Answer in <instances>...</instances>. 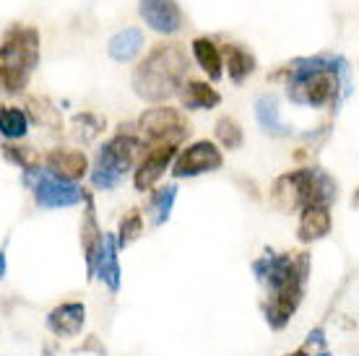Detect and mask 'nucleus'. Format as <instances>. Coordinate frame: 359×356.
Segmentation results:
<instances>
[{"label":"nucleus","instance_id":"obj_18","mask_svg":"<svg viewBox=\"0 0 359 356\" xmlns=\"http://www.w3.org/2000/svg\"><path fill=\"white\" fill-rule=\"evenodd\" d=\"M193 55H196L198 65L206 71L208 78L222 81V76H224V60H222L219 47H216L208 36H198L196 42H193Z\"/></svg>","mask_w":359,"mask_h":356},{"label":"nucleus","instance_id":"obj_13","mask_svg":"<svg viewBox=\"0 0 359 356\" xmlns=\"http://www.w3.org/2000/svg\"><path fill=\"white\" fill-rule=\"evenodd\" d=\"M83 320H86V307L81 302H65L60 307H55L47 317V325L55 336H63V338H71V336H79L83 328Z\"/></svg>","mask_w":359,"mask_h":356},{"label":"nucleus","instance_id":"obj_28","mask_svg":"<svg viewBox=\"0 0 359 356\" xmlns=\"http://www.w3.org/2000/svg\"><path fill=\"white\" fill-rule=\"evenodd\" d=\"M6 276V252L0 249V278Z\"/></svg>","mask_w":359,"mask_h":356},{"label":"nucleus","instance_id":"obj_23","mask_svg":"<svg viewBox=\"0 0 359 356\" xmlns=\"http://www.w3.org/2000/svg\"><path fill=\"white\" fill-rule=\"evenodd\" d=\"M144 234V216L138 208H130L128 216H123V221H120V234H117V247H128L130 242H135L138 237Z\"/></svg>","mask_w":359,"mask_h":356},{"label":"nucleus","instance_id":"obj_2","mask_svg":"<svg viewBox=\"0 0 359 356\" xmlns=\"http://www.w3.org/2000/svg\"><path fill=\"white\" fill-rule=\"evenodd\" d=\"M271 198L281 211H297L307 205H331L336 198L333 179L318 170H297L273 182Z\"/></svg>","mask_w":359,"mask_h":356},{"label":"nucleus","instance_id":"obj_25","mask_svg":"<svg viewBox=\"0 0 359 356\" xmlns=\"http://www.w3.org/2000/svg\"><path fill=\"white\" fill-rule=\"evenodd\" d=\"M3 151H6V156H8L11 161H16L21 170L27 172H34L39 170V153L34 151V149H29V146H3Z\"/></svg>","mask_w":359,"mask_h":356},{"label":"nucleus","instance_id":"obj_29","mask_svg":"<svg viewBox=\"0 0 359 356\" xmlns=\"http://www.w3.org/2000/svg\"><path fill=\"white\" fill-rule=\"evenodd\" d=\"M289 356H310V354H307L305 348H299V351H294V354H289Z\"/></svg>","mask_w":359,"mask_h":356},{"label":"nucleus","instance_id":"obj_27","mask_svg":"<svg viewBox=\"0 0 359 356\" xmlns=\"http://www.w3.org/2000/svg\"><path fill=\"white\" fill-rule=\"evenodd\" d=\"M24 89V83H18L16 78H13V73L6 68V65H0V91H21Z\"/></svg>","mask_w":359,"mask_h":356},{"label":"nucleus","instance_id":"obj_7","mask_svg":"<svg viewBox=\"0 0 359 356\" xmlns=\"http://www.w3.org/2000/svg\"><path fill=\"white\" fill-rule=\"evenodd\" d=\"M222 161H224V156L216 149V143L196 141L177 156L175 167H172V174L175 177H196V174H203V172L219 170Z\"/></svg>","mask_w":359,"mask_h":356},{"label":"nucleus","instance_id":"obj_9","mask_svg":"<svg viewBox=\"0 0 359 356\" xmlns=\"http://www.w3.org/2000/svg\"><path fill=\"white\" fill-rule=\"evenodd\" d=\"M175 153H177V146L175 143H154L151 149L146 151V156L141 159V164H138V170H135V190H149V187H154L156 182H159V177H162L164 172H167V167H170V161L175 159Z\"/></svg>","mask_w":359,"mask_h":356},{"label":"nucleus","instance_id":"obj_30","mask_svg":"<svg viewBox=\"0 0 359 356\" xmlns=\"http://www.w3.org/2000/svg\"><path fill=\"white\" fill-rule=\"evenodd\" d=\"M318 356H331V354H328V351H323V354H318Z\"/></svg>","mask_w":359,"mask_h":356},{"label":"nucleus","instance_id":"obj_10","mask_svg":"<svg viewBox=\"0 0 359 356\" xmlns=\"http://www.w3.org/2000/svg\"><path fill=\"white\" fill-rule=\"evenodd\" d=\"M138 11L146 24L159 34H175L182 29V11L177 0H141Z\"/></svg>","mask_w":359,"mask_h":356},{"label":"nucleus","instance_id":"obj_19","mask_svg":"<svg viewBox=\"0 0 359 356\" xmlns=\"http://www.w3.org/2000/svg\"><path fill=\"white\" fill-rule=\"evenodd\" d=\"M252 71H255V57L243 47L229 45V50H226V73H229V78L234 83H243Z\"/></svg>","mask_w":359,"mask_h":356},{"label":"nucleus","instance_id":"obj_5","mask_svg":"<svg viewBox=\"0 0 359 356\" xmlns=\"http://www.w3.org/2000/svg\"><path fill=\"white\" fill-rule=\"evenodd\" d=\"M138 130L146 141H151V146L154 143H175L177 146L188 135V120L182 117V112L172 107H154L141 115Z\"/></svg>","mask_w":359,"mask_h":356},{"label":"nucleus","instance_id":"obj_26","mask_svg":"<svg viewBox=\"0 0 359 356\" xmlns=\"http://www.w3.org/2000/svg\"><path fill=\"white\" fill-rule=\"evenodd\" d=\"M29 107H32V112H34V120L42 125H57V112H55V107H50V104H45V102H39V99H29Z\"/></svg>","mask_w":359,"mask_h":356},{"label":"nucleus","instance_id":"obj_6","mask_svg":"<svg viewBox=\"0 0 359 356\" xmlns=\"http://www.w3.org/2000/svg\"><path fill=\"white\" fill-rule=\"evenodd\" d=\"M32 193H34L36 205L42 208H68L83 200V190L76 182H65L47 170H34Z\"/></svg>","mask_w":359,"mask_h":356},{"label":"nucleus","instance_id":"obj_4","mask_svg":"<svg viewBox=\"0 0 359 356\" xmlns=\"http://www.w3.org/2000/svg\"><path fill=\"white\" fill-rule=\"evenodd\" d=\"M39 62V34L36 29H13L0 45V65H6L18 83H27L29 73Z\"/></svg>","mask_w":359,"mask_h":356},{"label":"nucleus","instance_id":"obj_24","mask_svg":"<svg viewBox=\"0 0 359 356\" xmlns=\"http://www.w3.org/2000/svg\"><path fill=\"white\" fill-rule=\"evenodd\" d=\"M216 138H219V143L224 149L234 151V149L243 146V128H240V123L234 117H219V123H216Z\"/></svg>","mask_w":359,"mask_h":356},{"label":"nucleus","instance_id":"obj_3","mask_svg":"<svg viewBox=\"0 0 359 356\" xmlns=\"http://www.w3.org/2000/svg\"><path fill=\"white\" fill-rule=\"evenodd\" d=\"M138 149H141V141L128 133H120L112 141L104 143L99 149L94 167H91V182H94V187H99V190H115L123 182L126 172L130 170Z\"/></svg>","mask_w":359,"mask_h":356},{"label":"nucleus","instance_id":"obj_22","mask_svg":"<svg viewBox=\"0 0 359 356\" xmlns=\"http://www.w3.org/2000/svg\"><path fill=\"white\" fill-rule=\"evenodd\" d=\"M175 198H177V185H164L162 190H159V193L151 198V203H149V211H151L154 224H156V226H162V224L170 221Z\"/></svg>","mask_w":359,"mask_h":356},{"label":"nucleus","instance_id":"obj_12","mask_svg":"<svg viewBox=\"0 0 359 356\" xmlns=\"http://www.w3.org/2000/svg\"><path fill=\"white\" fill-rule=\"evenodd\" d=\"M91 273H97L99 281L107 286L112 294L120 289V266H117L115 234H104V237H102V247H99L97 258L91 263Z\"/></svg>","mask_w":359,"mask_h":356},{"label":"nucleus","instance_id":"obj_1","mask_svg":"<svg viewBox=\"0 0 359 356\" xmlns=\"http://www.w3.org/2000/svg\"><path fill=\"white\" fill-rule=\"evenodd\" d=\"M188 71V55L177 45H159L146 55L133 73L135 94L151 104L175 97Z\"/></svg>","mask_w":359,"mask_h":356},{"label":"nucleus","instance_id":"obj_8","mask_svg":"<svg viewBox=\"0 0 359 356\" xmlns=\"http://www.w3.org/2000/svg\"><path fill=\"white\" fill-rule=\"evenodd\" d=\"M302 289H305V281L294 278L287 286L271 292V299L266 304V320H269V325L273 330H281L292 320V315H294L299 302H302Z\"/></svg>","mask_w":359,"mask_h":356},{"label":"nucleus","instance_id":"obj_17","mask_svg":"<svg viewBox=\"0 0 359 356\" xmlns=\"http://www.w3.org/2000/svg\"><path fill=\"white\" fill-rule=\"evenodd\" d=\"M83 200H86V214H83V224H81V245H83V255H86V268L91 273V263L97 258L99 247H102V229L97 224V216H94V200L91 196L83 193Z\"/></svg>","mask_w":359,"mask_h":356},{"label":"nucleus","instance_id":"obj_16","mask_svg":"<svg viewBox=\"0 0 359 356\" xmlns=\"http://www.w3.org/2000/svg\"><path fill=\"white\" fill-rule=\"evenodd\" d=\"M109 57L117 62H130L135 55L144 50V32L141 29H123V32H117L112 39H109Z\"/></svg>","mask_w":359,"mask_h":356},{"label":"nucleus","instance_id":"obj_14","mask_svg":"<svg viewBox=\"0 0 359 356\" xmlns=\"http://www.w3.org/2000/svg\"><path fill=\"white\" fill-rule=\"evenodd\" d=\"M331 232V211L328 205H307L299 216V240L318 242Z\"/></svg>","mask_w":359,"mask_h":356},{"label":"nucleus","instance_id":"obj_15","mask_svg":"<svg viewBox=\"0 0 359 356\" xmlns=\"http://www.w3.org/2000/svg\"><path fill=\"white\" fill-rule=\"evenodd\" d=\"M180 99L185 109H214L222 102V94L208 86L206 81H188L180 89Z\"/></svg>","mask_w":359,"mask_h":356},{"label":"nucleus","instance_id":"obj_20","mask_svg":"<svg viewBox=\"0 0 359 356\" xmlns=\"http://www.w3.org/2000/svg\"><path fill=\"white\" fill-rule=\"evenodd\" d=\"M29 133V117L18 107H0V135L18 141Z\"/></svg>","mask_w":359,"mask_h":356},{"label":"nucleus","instance_id":"obj_11","mask_svg":"<svg viewBox=\"0 0 359 356\" xmlns=\"http://www.w3.org/2000/svg\"><path fill=\"white\" fill-rule=\"evenodd\" d=\"M45 164L50 174L65 179V182H76V179H81L89 172L86 153L76 151V149H55V151L47 153Z\"/></svg>","mask_w":359,"mask_h":356},{"label":"nucleus","instance_id":"obj_21","mask_svg":"<svg viewBox=\"0 0 359 356\" xmlns=\"http://www.w3.org/2000/svg\"><path fill=\"white\" fill-rule=\"evenodd\" d=\"M255 115H258V123H261L263 130H269L273 135H287V125L278 120V104L276 97H261L258 104H255Z\"/></svg>","mask_w":359,"mask_h":356}]
</instances>
